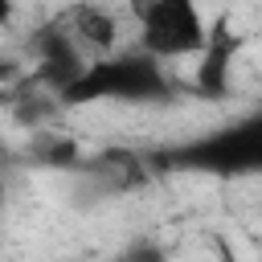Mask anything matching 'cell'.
Segmentation results:
<instances>
[{"label":"cell","instance_id":"cell-1","mask_svg":"<svg viewBox=\"0 0 262 262\" xmlns=\"http://www.w3.org/2000/svg\"><path fill=\"white\" fill-rule=\"evenodd\" d=\"M164 94H168L164 61H156L143 49L94 57L61 90L66 102H147V98H164Z\"/></svg>","mask_w":262,"mask_h":262},{"label":"cell","instance_id":"cell-2","mask_svg":"<svg viewBox=\"0 0 262 262\" xmlns=\"http://www.w3.org/2000/svg\"><path fill=\"white\" fill-rule=\"evenodd\" d=\"M213 41V25L201 0H143L139 8V49L156 61L201 57Z\"/></svg>","mask_w":262,"mask_h":262},{"label":"cell","instance_id":"cell-3","mask_svg":"<svg viewBox=\"0 0 262 262\" xmlns=\"http://www.w3.org/2000/svg\"><path fill=\"white\" fill-rule=\"evenodd\" d=\"M176 160L196 172H217V176L262 172V111L221 127L217 135H209L201 143H188Z\"/></svg>","mask_w":262,"mask_h":262},{"label":"cell","instance_id":"cell-4","mask_svg":"<svg viewBox=\"0 0 262 262\" xmlns=\"http://www.w3.org/2000/svg\"><path fill=\"white\" fill-rule=\"evenodd\" d=\"M61 20H66V29H70V37L78 41L82 53H94V57H111L115 53L119 20H115L111 8H102V4H74Z\"/></svg>","mask_w":262,"mask_h":262},{"label":"cell","instance_id":"cell-5","mask_svg":"<svg viewBox=\"0 0 262 262\" xmlns=\"http://www.w3.org/2000/svg\"><path fill=\"white\" fill-rule=\"evenodd\" d=\"M225 66H229V41L221 33H213L209 49L201 53V70H196V82L205 94H221L225 90Z\"/></svg>","mask_w":262,"mask_h":262}]
</instances>
